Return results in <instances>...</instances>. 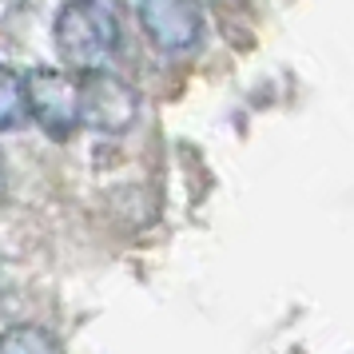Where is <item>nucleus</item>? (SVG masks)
<instances>
[{
  "label": "nucleus",
  "instance_id": "f03ea898",
  "mask_svg": "<svg viewBox=\"0 0 354 354\" xmlns=\"http://www.w3.org/2000/svg\"><path fill=\"white\" fill-rule=\"evenodd\" d=\"M24 104L52 140H68L80 128V76L60 68H36L24 76Z\"/></svg>",
  "mask_w": 354,
  "mask_h": 354
},
{
  "label": "nucleus",
  "instance_id": "0eeeda50",
  "mask_svg": "<svg viewBox=\"0 0 354 354\" xmlns=\"http://www.w3.org/2000/svg\"><path fill=\"white\" fill-rule=\"evenodd\" d=\"M0 195H4V176H0Z\"/></svg>",
  "mask_w": 354,
  "mask_h": 354
},
{
  "label": "nucleus",
  "instance_id": "20e7f679",
  "mask_svg": "<svg viewBox=\"0 0 354 354\" xmlns=\"http://www.w3.org/2000/svg\"><path fill=\"white\" fill-rule=\"evenodd\" d=\"M140 24L163 56H183L203 40V12L195 0H140Z\"/></svg>",
  "mask_w": 354,
  "mask_h": 354
},
{
  "label": "nucleus",
  "instance_id": "423d86ee",
  "mask_svg": "<svg viewBox=\"0 0 354 354\" xmlns=\"http://www.w3.org/2000/svg\"><path fill=\"white\" fill-rule=\"evenodd\" d=\"M0 354H64L44 326H12L0 335Z\"/></svg>",
  "mask_w": 354,
  "mask_h": 354
},
{
  "label": "nucleus",
  "instance_id": "39448f33",
  "mask_svg": "<svg viewBox=\"0 0 354 354\" xmlns=\"http://www.w3.org/2000/svg\"><path fill=\"white\" fill-rule=\"evenodd\" d=\"M28 120V104H24V76L0 64V131H12Z\"/></svg>",
  "mask_w": 354,
  "mask_h": 354
},
{
  "label": "nucleus",
  "instance_id": "f257e3e1",
  "mask_svg": "<svg viewBox=\"0 0 354 354\" xmlns=\"http://www.w3.org/2000/svg\"><path fill=\"white\" fill-rule=\"evenodd\" d=\"M56 52L72 72H96L120 48V20L108 0H64L52 24Z\"/></svg>",
  "mask_w": 354,
  "mask_h": 354
},
{
  "label": "nucleus",
  "instance_id": "7ed1b4c3",
  "mask_svg": "<svg viewBox=\"0 0 354 354\" xmlns=\"http://www.w3.org/2000/svg\"><path fill=\"white\" fill-rule=\"evenodd\" d=\"M80 76V124L96 131H108V136H120L136 124V112H140V100L128 84L112 76V72H76Z\"/></svg>",
  "mask_w": 354,
  "mask_h": 354
}]
</instances>
